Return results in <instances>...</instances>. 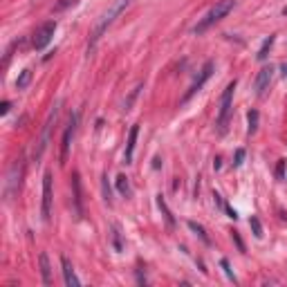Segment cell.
<instances>
[{
  "label": "cell",
  "instance_id": "obj_12",
  "mask_svg": "<svg viewBox=\"0 0 287 287\" xmlns=\"http://www.w3.org/2000/svg\"><path fill=\"white\" fill-rule=\"evenodd\" d=\"M137 135H139V123L130 128L128 132V141H126V153H123V160L126 164H132V155H135V146H137Z\"/></svg>",
  "mask_w": 287,
  "mask_h": 287
},
{
  "label": "cell",
  "instance_id": "obj_24",
  "mask_svg": "<svg viewBox=\"0 0 287 287\" xmlns=\"http://www.w3.org/2000/svg\"><path fill=\"white\" fill-rule=\"evenodd\" d=\"M9 108H11L9 101H2V103H0V115H7V112H9Z\"/></svg>",
  "mask_w": 287,
  "mask_h": 287
},
{
  "label": "cell",
  "instance_id": "obj_22",
  "mask_svg": "<svg viewBox=\"0 0 287 287\" xmlns=\"http://www.w3.org/2000/svg\"><path fill=\"white\" fill-rule=\"evenodd\" d=\"M249 224H251V229H253V236H256V238H263V227H260V220L251 218V220H249Z\"/></svg>",
  "mask_w": 287,
  "mask_h": 287
},
{
  "label": "cell",
  "instance_id": "obj_2",
  "mask_svg": "<svg viewBox=\"0 0 287 287\" xmlns=\"http://www.w3.org/2000/svg\"><path fill=\"white\" fill-rule=\"evenodd\" d=\"M234 90H236V79L224 88L222 99H220V110H218V132L220 135L227 132V123H229V117H231V103H234Z\"/></svg>",
  "mask_w": 287,
  "mask_h": 287
},
{
  "label": "cell",
  "instance_id": "obj_23",
  "mask_svg": "<svg viewBox=\"0 0 287 287\" xmlns=\"http://www.w3.org/2000/svg\"><path fill=\"white\" fill-rule=\"evenodd\" d=\"M243 160H245V151H243V148H238V151H236V162H234V166H240V164H243Z\"/></svg>",
  "mask_w": 287,
  "mask_h": 287
},
{
  "label": "cell",
  "instance_id": "obj_8",
  "mask_svg": "<svg viewBox=\"0 0 287 287\" xmlns=\"http://www.w3.org/2000/svg\"><path fill=\"white\" fill-rule=\"evenodd\" d=\"M77 122H79V117H77V115H72V117H70L68 128H65V132H63V139H61V164L68 162V153H70V146H72L74 132H77Z\"/></svg>",
  "mask_w": 287,
  "mask_h": 287
},
{
  "label": "cell",
  "instance_id": "obj_1",
  "mask_svg": "<svg viewBox=\"0 0 287 287\" xmlns=\"http://www.w3.org/2000/svg\"><path fill=\"white\" fill-rule=\"evenodd\" d=\"M234 7H236V0H220V2H215V5L209 9V14L200 20L198 25H195L193 32H195V34H205L209 27H213L215 23H220V20H222L231 9H234Z\"/></svg>",
  "mask_w": 287,
  "mask_h": 287
},
{
  "label": "cell",
  "instance_id": "obj_26",
  "mask_svg": "<svg viewBox=\"0 0 287 287\" xmlns=\"http://www.w3.org/2000/svg\"><path fill=\"white\" fill-rule=\"evenodd\" d=\"M227 213H229V218H234V220L238 218V215H236V211H234V209H229V206H227Z\"/></svg>",
  "mask_w": 287,
  "mask_h": 287
},
{
  "label": "cell",
  "instance_id": "obj_19",
  "mask_svg": "<svg viewBox=\"0 0 287 287\" xmlns=\"http://www.w3.org/2000/svg\"><path fill=\"white\" fill-rule=\"evenodd\" d=\"M189 229H191V231H195V234H198L200 238L205 240V243H209V236H206V231H205V227H202V224H198V222H193V220H191V222H189Z\"/></svg>",
  "mask_w": 287,
  "mask_h": 287
},
{
  "label": "cell",
  "instance_id": "obj_5",
  "mask_svg": "<svg viewBox=\"0 0 287 287\" xmlns=\"http://www.w3.org/2000/svg\"><path fill=\"white\" fill-rule=\"evenodd\" d=\"M59 106H61V101L54 103V108H52V112H49L47 122H45V126H43V135H41V139H39V146L34 148V162H39L41 157H43L45 148H47V144H49V132H52L54 122H56V117H59Z\"/></svg>",
  "mask_w": 287,
  "mask_h": 287
},
{
  "label": "cell",
  "instance_id": "obj_13",
  "mask_svg": "<svg viewBox=\"0 0 287 287\" xmlns=\"http://www.w3.org/2000/svg\"><path fill=\"white\" fill-rule=\"evenodd\" d=\"M61 265H63V278H65V285H68V287H79V285H81V283H79V278H77V274H74L72 263H70V260H68L65 256H61Z\"/></svg>",
  "mask_w": 287,
  "mask_h": 287
},
{
  "label": "cell",
  "instance_id": "obj_15",
  "mask_svg": "<svg viewBox=\"0 0 287 287\" xmlns=\"http://www.w3.org/2000/svg\"><path fill=\"white\" fill-rule=\"evenodd\" d=\"M274 41H276V36H269V39L263 43V47L258 49V54H256V56H258V61H265V59H267V54H269V49H272Z\"/></svg>",
  "mask_w": 287,
  "mask_h": 287
},
{
  "label": "cell",
  "instance_id": "obj_6",
  "mask_svg": "<svg viewBox=\"0 0 287 287\" xmlns=\"http://www.w3.org/2000/svg\"><path fill=\"white\" fill-rule=\"evenodd\" d=\"M54 32H56V20H47L45 25H41L39 32L34 34V39H32V45H34V49H45L49 45V41H52Z\"/></svg>",
  "mask_w": 287,
  "mask_h": 287
},
{
  "label": "cell",
  "instance_id": "obj_25",
  "mask_svg": "<svg viewBox=\"0 0 287 287\" xmlns=\"http://www.w3.org/2000/svg\"><path fill=\"white\" fill-rule=\"evenodd\" d=\"M222 267H224V272H227L229 278H234V274H231V269H229V263H227V260H222Z\"/></svg>",
  "mask_w": 287,
  "mask_h": 287
},
{
  "label": "cell",
  "instance_id": "obj_3",
  "mask_svg": "<svg viewBox=\"0 0 287 287\" xmlns=\"http://www.w3.org/2000/svg\"><path fill=\"white\" fill-rule=\"evenodd\" d=\"M128 2H130V0H117V2H115V5L110 7V11H108V14L101 18V23H99L97 27H94L92 39H90V49H92L94 45H97V41L101 39V34H103V32H106L108 27H110L112 23H115V18H117V16L122 14L123 9H126V7H128Z\"/></svg>",
  "mask_w": 287,
  "mask_h": 287
},
{
  "label": "cell",
  "instance_id": "obj_21",
  "mask_svg": "<svg viewBox=\"0 0 287 287\" xmlns=\"http://www.w3.org/2000/svg\"><path fill=\"white\" fill-rule=\"evenodd\" d=\"M247 119H249V135H253V132L258 130V112L251 110V112L247 115Z\"/></svg>",
  "mask_w": 287,
  "mask_h": 287
},
{
  "label": "cell",
  "instance_id": "obj_11",
  "mask_svg": "<svg viewBox=\"0 0 287 287\" xmlns=\"http://www.w3.org/2000/svg\"><path fill=\"white\" fill-rule=\"evenodd\" d=\"M72 189H74V211H77V218H83V193H81V177L79 173L72 175Z\"/></svg>",
  "mask_w": 287,
  "mask_h": 287
},
{
  "label": "cell",
  "instance_id": "obj_9",
  "mask_svg": "<svg viewBox=\"0 0 287 287\" xmlns=\"http://www.w3.org/2000/svg\"><path fill=\"white\" fill-rule=\"evenodd\" d=\"M213 68H215V65H213V61H206V63H205V68L200 70V77L193 81V85H191V88H189V92L184 94V99H182V101H189V99L193 97V94L198 92V90L202 88V85H205L206 81H209V79H211V74H213Z\"/></svg>",
  "mask_w": 287,
  "mask_h": 287
},
{
  "label": "cell",
  "instance_id": "obj_7",
  "mask_svg": "<svg viewBox=\"0 0 287 287\" xmlns=\"http://www.w3.org/2000/svg\"><path fill=\"white\" fill-rule=\"evenodd\" d=\"M52 173H45L43 175V206H41V215H43L45 222H49L52 218Z\"/></svg>",
  "mask_w": 287,
  "mask_h": 287
},
{
  "label": "cell",
  "instance_id": "obj_17",
  "mask_svg": "<svg viewBox=\"0 0 287 287\" xmlns=\"http://www.w3.org/2000/svg\"><path fill=\"white\" fill-rule=\"evenodd\" d=\"M117 191H119L122 195H126V198L130 195V182H128L126 175H119V177H117Z\"/></svg>",
  "mask_w": 287,
  "mask_h": 287
},
{
  "label": "cell",
  "instance_id": "obj_20",
  "mask_svg": "<svg viewBox=\"0 0 287 287\" xmlns=\"http://www.w3.org/2000/svg\"><path fill=\"white\" fill-rule=\"evenodd\" d=\"M112 245H115V251H122L123 245H122V234H119V227L115 224L112 227Z\"/></svg>",
  "mask_w": 287,
  "mask_h": 287
},
{
  "label": "cell",
  "instance_id": "obj_27",
  "mask_svg": "<svg viewBox=\"0 0 287 287\" xmlns=\"http://www.w3.org/2000/svg\"><path fill=\"white\" fill-rule=\"evenodd\" d=\"M283 74H285V77H287V63L283 65Z\"/></svg>",
  "mask_w": 287,
  "mask_h": 287
},
{
  "label": "cell",
  "instance_id": "obj_16",
  "mask_svg": "<svg viewBox=\"0 0 287 287\" xmlns=\"http://www.w3.org/2000/svg\"><path fill=\"white\" fill-rule=\"evenodd\" d=\"M30 81H32V70H23V72H20V77H18V81H16V88L25 90L27 85H30Z\"/></svg>",
  "mask_w": 287,
  "mask_h": 287
},
{
  "label": "cell",
  "instance_id": "obj_14",
  "mask_svg": "<svg viewBox=\"0 0 287 287\" xmlns=\"http://www.w3.org/2000/svg\"><path fill=\"white\" fill-rule=\"evenodd\" d=\"M41 274H43V283L45 285H49L52 283V272H49V260H47V253H41Z\"/></svg>",
  "mask_w": 287,
  "mask_h": 287
},
{
  "label": "cell",
  "instance_id": "obj_10",
  "mask_svg": "<svg viewBox=\"0 0 287 287\" xmlns=\"http://www.w3.org/2000/svg\"><path fill=\"white\" fill-rule=\"evenodd\" d=\"M272 77H274V68L269 65V68H263L260 72H258L256 81H253V90H256L258 97H263L265 92H267L269 83H272Z\"/></svg>",
  "mask_w": 287,
  "mask_h": 287
},
{
  "label": "cell",
  "instance_id": "obj_18",
  "mask_svg": "<svg viewBox=\"0 0 287 287\" xmlns=\"http://www.w3.org/2000/svg\"><path fill=\"white\" fill-rule=\"evenodd\" d=\"M157 205H160V209H162V213H164V218H166V222H168V227H173V215H170V211H168V206H166V202H164V195H157Z\"/></svg>",
  "mask_w": 287,
  "mask_h": 287
},
{
  "label": "cell",
  "instance_id": "obj_4",
  "mask_svg": "<svg viewBox=\"0 0 287 287\" xmlns=\"http://www.w3.org/2000/svg\"><path fill=\"white\" fill-rule=\"evenodd\" d=\"M23 173H25V160L18 157V160L11 164L9 173L5 177V200H11L20 189V180H23Z\"/></svg>",
  "mask_w": 287,
  "mask_h": 287
}]
</instances>
